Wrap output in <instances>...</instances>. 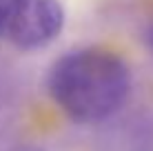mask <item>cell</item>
<instances>
[{
    "label": "cell",
    "mask_w": 153,
    "mask_h": 151,
    "mask_svg": "<svg viewBox=\"0 0 153 151\" xmlns=\"http://www.w3.org/2000/svg\"><path fill=\"white\" fill-rule=\"evenodd\" d=\"M131 69L107 47H82L60 56L47 76V91L76 122H102L118 113L131 93Z\"/></svg>",
    "instance_id": "cell-1"
},
{
    "label": "cell",
    "mask_w": 153,
    "mask_h": 151,
    "mask_svg": "<svg viewBox=\"0 0 153 151\" xmlns=\"http://www.w3.org/2000/svg\"><path fill=\"white\" fill-rule=\"evenodd\" d=\"M11 151H42V149H38V147H16Z\"/></svg>",
    "instance_id": "cell-5"
},
{
    "label": "cell",
    "mask_w": 153,
    "mask_h": 151,
    "mask_svg": "<svg viewBox=\"0 0 153 151\" xmlns=\"http://www.w3.org/2000/svg\"><path fill=\"white\" fill-rule=\"evenodd\" d=\"M25 4V0H0V36L7 33L9 22L13 20V16L18 13V9Z\"/></svg>",
    "instance_id": "cell-3"
},
{
    "label": "cell",
    "mask_w": 153,
    "mask_h": 151,
    "mask_svg": "<svg viewBox=\"0 0 153 151\" xmlns=\"http://www.w3.org/2000/svg\"><path fill=\"white\" fill-rule=\"evenodd\" d=\"M65 27V7L60 0H25L9 22V40L25 51H33L60 36Z\"/></svg>",
    "instance_id": "cell-2"
},
{
    "label": "cell",
    "mask_w": 153,
    "mask_h": 151,
    "mask_svg": "<svg viewBox=\"0 0 153 151\" xmlns=\"http://www.w3.org/2000/svg\"><path fill=\"white\" fill-rule=\"evenodd\" d=\"M144 42H146V47L153 51V22L146 27V31H144Z\"/></svg>",
    "instance_id": "cell-4"
}]
</instances>
